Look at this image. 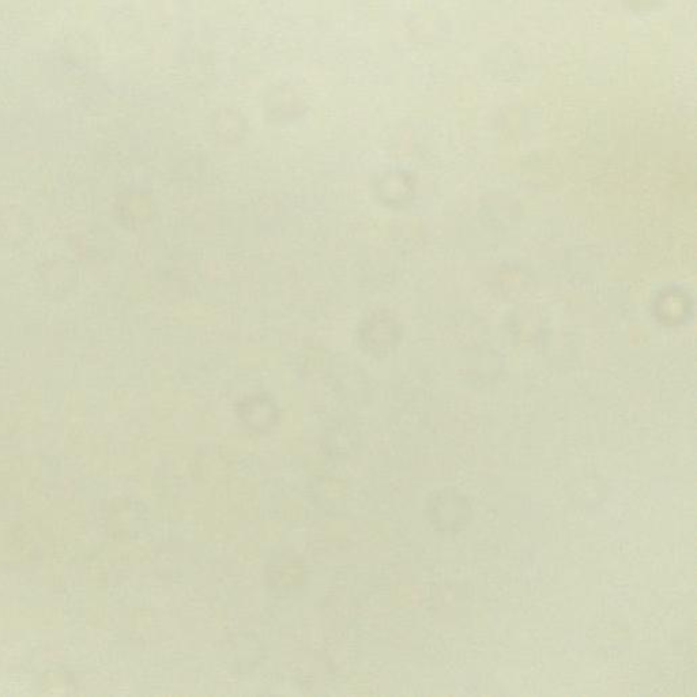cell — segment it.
<instances>
[{"label":"cell","mask_w":697,"mask_h":697,"mask_svg":"<svg viewBox=\"0 0 697 697\" xmlns=\"http://www.w3.org/2000/svg\"><path fill=\"white\" fill-rule=\"evenodd\" d=\"M432 522L439 529L455 531L469 523L470 504L458 493L442 491L431 501Z\"/></svg>","instance_id":"obj_1"}]
</instances>
